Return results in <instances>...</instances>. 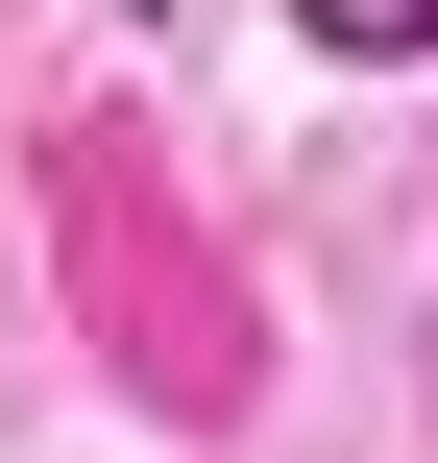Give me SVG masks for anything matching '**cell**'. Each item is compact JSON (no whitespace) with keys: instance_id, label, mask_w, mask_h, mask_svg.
I'll return each instance as SVG.
<instances>
[{"instance_id":"6da1fadb","label":"cell","mask_w":438,"mask_h":463,"mask_svg":"<svg viewBox=\"0 0 438 463\" xmlns=\"http://www.w3.org/2000/svg\"><path fill=\"white\" fill-rule=\"evenodd\" d=\"M293 24H317V49H366V73H415V49H438V0H293Z\"/></svg>"}]
</instances>
